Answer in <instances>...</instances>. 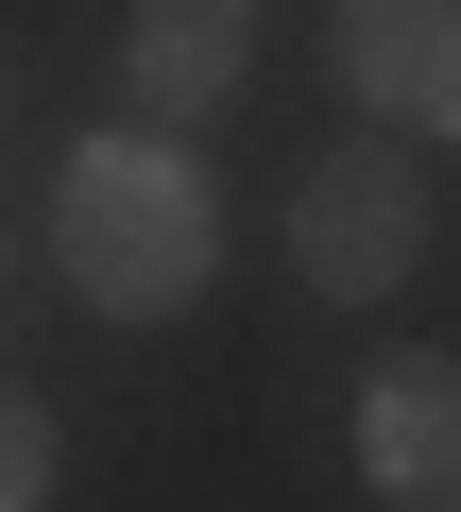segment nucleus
I'll return each instance as SVG.
<instances>
[{
  "instance_id": "nucleus-1",
  "label": "nucleus",
  "mask_w": 461,
  "mask_h": 512,
  "mask_svg": "<svg viewBox=\"0 0 461 512\" xmlns=\"http://www.w3.org/2000/svg\"><path fill=\"white\" fill-rule=\"evenodd\" d=\"M52 274L103 308V325H188L205 274H222V188L188 171V137H69L52 171Z\"/></svg>"
},
{
  "instance_id": "nucleus-2",
  "label": "nucleus",
  "mask_w": 461,
  "mask_h": 512,
  "mask_svg": "<svg viewBox=\"0 0 461 512\" xmlns=\"http://www.w3.org/2000/svg\"><path fill=\"white\" fill-rule=\"evenodd\" d=\"M291 274L325 308H376V291L427 274V154L410 137H342V154L291 171Z\"/></svg>"
},
{
  "instance_id": "nucleus-3",
  "label": "nucleus",
  "mask_w": 461,
  "mask_h": 512,
  "mask_svg": "<svg viewBox=\"0 0 461 512\" xmlns=\"http://www.w3.org/2000/svg\"><path fill=\"white\" fill-rule=\"evenodd\" d=\"M120 86H137L154 137L171 120H222L257 86V0H120Z\"/></svg>"
},
{
  "instance_id": "nucleus-4",
  "label": "nucleus",
  "mask_w": 461,
  "mask_h": 512,
  "mask_svg": "<svg viewBox=\"0 0 461 512\" xmlns=\"http://www.w3.org/2000/svg\"><path fill=\"white\" fill-rule=\"evenodd\" d=\"M325 52L393 137H461V0H342Z\"/></svg>"
},
{
  "instance_id": "nucleus-5",
  "label": "nucleus",
  "mask_w": 461,
  "mask_h": 512,
  "mask_svg": "<svg viewBox=\"0 0 461 512\" xmlns=\"http://www.w3.org/2000/svg\"><path fill=\"white\" fill-rule=\"evenodd\" d=\"M359 478L393 512H461V359L444 342H410V359L359 376Z\"/></svg>"
},
{
  "instance_id": "nucleus-6",
  "label": "nucleus",
  "mask_w": 461,
  "mask_h": 512,
  "mask_svg": "<svg viewBox=\"0 0 461 512\" xmlns=\"http://www.w3.org/2000/svg\"><path fill=\"white\" fill-rule=\"evenodd\" d=\"M52 478H69V444H52V410L0 376V512H52Z\"/></svg>"
}]
</instances>
